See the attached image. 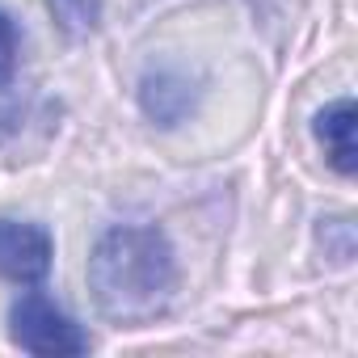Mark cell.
<instances>
[{"mask_svg":"<svg viewBox=\"0 0 358 358\" xmlns=\"http://www.w3.org/2000/svg\"><path fill=\"white\" fill-rule=\"evenodd\" d=\"M51 257H55V241L47 228L0 220V278L17 287H38L51 274Z\"/></svg>","mask_w":358,"mask_h":358,"instance_id":"3","label":"cell"},{"mask_svg":"<svg viewBox=\"0 0 358 358\" xmlns=\"http://www.w3.org/2000/svg\"><path fill=\"white\" fill-rule=\"evenodd\" d=\"M17 51H22V38H17V26L13 17L0 9V85H9L13 72H17Z\"/></svg>","mask_w":358,"mask_h":358,"instance_id":"7","label":"cell"},{"mask_svg":"<svg viewBox=\"0 0 358 358\" xmlns=\"http://www.w3.org/2000/svg\"><path fill=\"white\" fill-rule=\"evenodd\" d=\"M89 291L114 324L156 320L177 291V253L152 224L110 228L89 257Z\"/></svg>","mask_w":358,"mask_h":358,"instance_id":"1","label":"cell"},{"mask_svg":"<svg viewBox=\"0 0 358 358\" xmlns=\"http://www.w3.org/2000/svg\"><path fill=\"white\" fill-rule=\"evenodd\" d=\"M199 106V80L182 68H152L139 80V110L156 127H177L186 122Z\"/></svg>","mask_w":358,"mask_h":358,"instance_id":"4","label":"cell"},{"mask_svg":"<svg viewBox=\"0 0 358 358\" xmlns=\"http://www.w3.org/2000/svg\"><path fill=\"white\" fill-rule=\"evenodd\" d=\"M354 127H358V110L350 97H337L333 106H324L316 114V139L324 148V160L341 173V177H354L358 169V143H354Z\"/></svg>","mask_w":358,"mask_h":358,"instance_id":"5","label":"cell"},{"mask_svg":"<svg viewBox=\"0 0 358 358\" xmlns=\"http://www.w3.org/2000/svg\"><path fill=\"white\" fill-rule=\"evenodd\" d=\"M9 333L22 350L43 354V358H76L89 354V333L59 312L43 291H26L13 308H9Z\"/></svg>","mask_w":358,"mask_h":358,"instance_id":"2","label":"cell"},{"mask_svg":"<svg viewBox=\"0 0 358 358\" xmlns=\"http://www.w3.org/2000/svg\"><path fill=\"white\" fill-rule=\"evenodd\" d=\"M47 9L72 38H89L101 26V0H47Z\"/></svg>","mask_w":358,"mask_h":358,"instance_id":"6","label":"cell"}]
</instances>
